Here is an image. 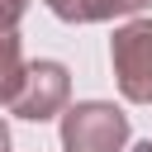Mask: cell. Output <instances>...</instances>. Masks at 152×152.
<instances>
[{
	"label": "cell",
	"mask_w": 152,
	"mask_h": 152,
	"mask_svg": "<svg viewBox=\"0 0 152 152\" xmlns=\"http://www.w3.org/2000/svg\"><path fill=\"white\" fill-rule=\"evenodd\" d=\"M128 142V114L104 104V100H86L62 109V147L66 152H124Z\"/></svg>",
	"instance_id": "cell-1"
},
{
	"label": "cell",
	"mask_w": 152,
	"mask_h": 152,
	"mask_svg": "<svg viewBox=\"0 0 152 152\" xmlns=\"http://www.w3.org/2000/svg\"><path fill=\"white\" fill-rule=\"evenodd\" d=\"M109 62H114V81H119L124 100L152 104V19H133V24L114 28Z\"/></svg>",
	"instance_id": "cell-2"
},
{
	"label": "cell",
	"mask_w": 152,
	"mask_h": 152,
	"mask_svg": "<svg viewBox=\"0 0 152 152\" xmlns=\"http://www.w3.org/2000/svg\"><path fill=\"white\" fill-rule=\"evenodd\" d=\"M66 100H71V76H66V66L52 62V57H38V62H24V76H19V90H14L10 109H14L19 119L43 124V119H57V114L66 109Z\"/></svg>",
	"instance_id": "cell-3"
},
{
	"label": "cell",
	"mask_w": 152,
	"mask_h": 152,
	"mask_svg": "<svg viewBox=\"0 0 152 152\" xmlns=\"http://www.w3.org/2000/svg\"><path fill=\"white\" fill-rule=\"evenodd\" d=\"M147 0H48V10L66 24H100L114 14H138Z\"/></svg>",
	"instance_id": "cell-4"
},
{
	"label": "cell",
	"mask_w": 152,
	"mask_h": 152,
	"mask_svg": "<svg viewBox=\"0 0 152 152\" xmlns=\"http://www.w3.org/2000/svg\"><path fill=\"white\" fill-rule=\"evenodd\" d=\"M19 76H24V52H19L14 28H5V33H0V104H10V100H14Z\"/></svg>",
	"instance_id": "cell-5"
},
{
	"label": "cell",
	"mask_w": 152,
	"mask_h": 152,
	"mask_svg": "<svg viewBox=\"0 0 152 152\" xmlns=\"http://www.w3.org/2000/svg\"><path fill=\"white\" fill-rule=\"evenodd\" d=\"M24 10H28V0H0V33L14 28V24L24 19Z\"/></svg>",
	"instance_id": "cell-6"
},
{
	"label": "cell",
	"mask_w": 152,
	"mask_h": 152,
	"mask_svg": "<svg viewBox=\"0 0 152 152\" xmlns=\"http://www.w3.org/2000/svg\"><path fill=\"white\" fill-rule=\"evenodd\" d=\"M0 152H10V128H5V119H0Z\"/></svg>",
	"instance_id": "cell-7"
},
{
	"label": "cell",
	"mask_w": 152,
	"mask_h": 152,
	"mask_svg": "<svg viewBox=\"0 0 152 152\" xmlns=\"http://www.w3.org/2000/svg\"><path fill=\"white\" fill-rule=\"evenodd\" d=\"M133 152H152V138H147V142H138V147H133Z\"/></svg>",
	"instance_id": "cell-8"
}]
</instances>
